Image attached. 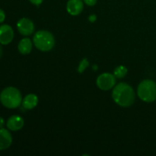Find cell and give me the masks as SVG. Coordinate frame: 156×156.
<instances>
[{
	"instance_id": "12",
	"label": "cell",
	"mask_w": 156,
	"mask_h": 156,
	"mask_svg": "<svg viewBox=\"0 0 156 156\" xmlns=\"http://www.w3.org/2000/svg\"><path fill=\"white\" fill-rule=\"evenodd\" d=\"M18 50L21 54H29L32 50V42L29 38H24L18 44Z\"/></svg>"
},
{
	"instance_id": "18",
	"label": "cell",
	"mask_w": 156,
	"mask_h": 156,
	"mask_svg": "<svg viewBox=\"0 0 156 156\" xmlns=\"http://www.w3.org/2000/svg\"><path fill=\"white\" fill-rule=\"evenodd\" d=\"M4 119L2 117H0V128H3V126H4Z\"/></svg>"
},
{
	"instance_id": "8",
	"label": "cell",
	"mask_w": 156,
	"mask_h": 156,
	"mask_svg": "<svg viewBox=\"0 0 156 156\" xmlns=\"http://www.w3.org/2000/svg\"><path fill=\"white\" fill-rule=\"evenodd\" d=\"M84 4L82 0H69L67 2V12L71 15L76 16L79 15L83 10Z\"/></svg>"
},
{
	"instance_id": "7",
	"label": "cell",
	"mask_w": 156,
	"mask_h": 156,
	"mask_svg": "<svg viewBox=\"0 0 156 156\" xmlns=\"http://www.w3.org/2000/svg\"><path fill=\"white\" fill-rule=\"evenodd\" d=\"M14 38V31L12 27L8 24L0 26V44L7 45L10 44Z\"/></svg>"
},
{
	"instance_id": "3",
	"label": "cell",
	"mask_w": 156,
	"mask_h": 156,
	"mask_svg": "<svg viewBox=\"0 0 156 156\" xmlns=\"http://www.w3.org/2000/svg\"><path fill=\"white\" fill-rule=\"evenodd\" d=\"M34 44L41 51H50L55 45L53 35L47 30H39L34 36Z\"/></svg>"
},
{
	"instance_id": "5",
	"label": "cell",
	"mask_w": 156,
	"mask_h": 156,
	"mask_svg": "<svg viewBox=\"0 0 156 156\" xmlns=\"http://www.w3.org/2000/svg\"><path fill=\"white\" fill-rule=\"evenodd\" d=\"M114 75L111 73H103L98 77L96 83L100 89L108 91L114 88L116 84V79Z\"/></svg>"
},
{
	"instance_id": "10",
	"label": "cell",
	"mask_w": 156,
	"mask_h": 156,
	"mask_svg": "<svg viewBox=\"0 0 156 156\" xmlns=\"http://www.w3.org/2000/svg\"><path fill=\"white\" fill-rule=\"evenodd\" d=\"M12 143L10 133L4 128H0V151L8 149Z\"/></svg>"
},
{
	"instance_id": "9",
	"label": "cell",
	"mask_w": 156,
	"mask_h": 156,
	"mask_svg": "<svg viewBox=\"0 0 156 156\" xmlns=\"http://www.w3.org/2000/svg\"><path fill=\"white\" fill-rule=\"evenodd\" d=\"M24 122L22 117L18 115H13L9 118L6 123V126L10 130L17 131L24 126Z\"/></svg>"
},
{
	"instance_id": "20",
	"label": "cell",
	"mask_w": 156,
	"mask_h": 156,
	"mask_svg": "<svg viewBox=\"0 0 156 156\" xmlns=\"http://www.w3.org/2000/svg\"><path fill=\"white\" fill-rule=\"evenodd\" d=\"M2 55V49L1 45H0V58H1Z\"/></svg>"
},
{
	"instance_id": "15",
	"label": "cell",
	"mask_w": 156,
	"mask_h": 156,
	"mask_svg": "<svg viewBox=\"0 0 156 156\" xmlns=\"http://www.w3.org/2000/svg\"><path fill=\"white\" fill-rule=\"evenodd\" d=\"M85 2V4L87 5H89V6H93L96 4L97 2V0H83Z\"/></svg>"
},
{
	"instance_id": "17",
	"label": "cell",
	"mask_w": 156,
	"mask_h": 156,
	"mask_svg": "<svg viewBox=\"0 0 156 156\" xmlns=\"http://www.w3.org/2000/svg\"><path fill=\"white\" fill-rule=\"evenodd\" d=\"M29 1H30L32 4L35 5H41V3L43 2L44 0H29Z\"/></svg>"
},
{
	"instance_id": "6",
	"label": "cell",
	"mask_w": 156,
	"mask_h": 156,
	"mask_svg": "<svg viewBox=\"0 0 156 156\" xmlns=\"http://www.w3.org/2000/svg\"><path fill=\"white\" fill-rule=\"evenodd\" d=\"M17 27L19 33L24 36H29L32 34L34 30V24L33 21L26 18H21L18 21Z\"/></svg>"
},
{
	"instance_id": "2",
	"label": "cell",
	"mask_w": 156,
	"mask_h": 156,
	"mask_svg": "<svg viewBox=\"0 0 156 156\" xmlns=\"http://www.w3.org/2000/svg\"><path fill=\"white\" fill-rule=\"evenodd\" d=\"M0 101L3 106L9 109L18 108L22 103V97L18 89L14 87H8L0 94Z\"/></svg>"
},
{
	"instance_id": "14",
	"label": "cell",
	"mask_w": 156,
	"mask_h": 156,
	"mask_svg": "<svg viewBox=\"0 0 156 156\" xmlns=\"http://www.w3.org/2000/svg\"><path fill=\"white\" fill-rule=\"evenodd\" d=\"M88 65H89V62H88V59H83L81 61L80 63H79V68H78V72L80 73H83V72L86 69L87 67L88 66Z\"/></svg>"
},
{
	"instance_id": "16",
	"label": "cell",
	"mask_w": 156,
	"mask_h": 156,
	"mask_svg": "<svg viewBox=\"0 0 156 156\" xmlns=\"http://www.w3.org/2000/svg\"><path fill=\"white\" fill-rule=\"evenodd\" d=\"M5 14L2 9H0V23L3 22L5 21Z\"/></svg>"
},
{
	"instance_id": "19",
	"label": "cell",
	"mask_w": 156,
	"mask_h": 156,
	"mask_svg": "<svg viewBox=\"0 0 156 156\" xmlns=\"http://www.w3.org/2000/svg\"><path fill=\"white\" fill-rule=\"evenodd\" d=\"M95 19H96L95 15H90L89 20L91 21V22H94V21H95Z\"/></svg>"
},
{
	"instance_id": "13",
	"label": "cell",
	"mask_w": 156,
	"mask_h": 156,
	"mask_svg": "<svg viewBox=\"0 0 156 156\" xmlns=\"http://www.w3.org/2000/svg\"><path fill=\"white\" fill-rule=\"evenodd\" d=\"M127 68L124 66H119L117 68H115L114 71V75L116 78L118 79H122L127 74Z\"/></svg>"
},
{
	"instance_id": "11",
	"label": "cell",
	"mask_w": 156,
	"mask_h": 156,
	"mask_svg": "<svg viewBox=\"0 0 156 156\" xmlns=\"http://www.w3.org/2000/svg\"><path fill=\"white\" fill-rule=\"evenodd\" d=\"M38 104V98L34 94H29L24 97L22 101V105L25 109L31 110L34 108Z\"/></svg>"
},
{
	"instance_id": "4",
	"label": "cell",
	"mask_w": 156,
	"mask_h": 156,
	"mask_svg": "<svg viewBox=\"0 0 156 156\" xmlns=\"http://www.w3.org/2000/svg\"><path fill=\"white\" fill-rule=\"evenodd\" d=\"M137 94L145 102H152L156 100V83L150 79L143 80L139 85Z\"/></svg>"
},
{
	"instance_id": "1",
	"label": "cell",
	"mask_w": 156,
	"mask_h": 156,
	"mask_svg": "<svg viewBox=\"0 0 156 156\" xmlns=\"http://www.w3.org/2000/svg\"><path fill=\"white\" fill-rule=\"evenodd\" d=\"M112 98L116 104L123 108H127L134 103L135 92L130 85L121 82L114 88Z\"/></svg>"
}]
</instances>
